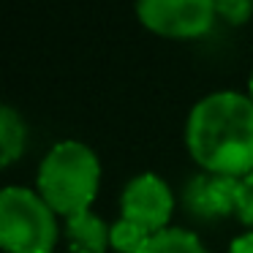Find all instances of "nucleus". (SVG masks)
Segmentation results:
<instances>
[{"mask_svg":"<svg viewBox=\"0 0 253 253\" xmlns=\"http://www.w3.org/2000/svg\"><path fill=\"white\" fill-rule=\"evenodd\" d=\"M191 158L207 174L245 177L253 171V101L234 90L210 93L185 123Z\"/></svg>","mask_w":253,"mask_h":253,"instance_id":"1","label":"nucleus"},{"mask_svg":"<svg viewBox=\"0 0 253 253\" xmlns=\"http://www.w3.org/2000/svg\"><path fill=\"white\" fill-rule=\"evenodd\" d=\"M101 164L82 142H57L39 166V196L63 218L87 212L98 193Z\"/></svg>","mask_w":253,"mask_h":253,"instance_id":"2","label":"nucleus"},{"mask_svg":"<svg viewBox=\"0 0 253 253\" xmlns=\"http://www.w3.org/2000/svg\"><path fill=\"white\" fill-rule=\"evenodd\" d=\"M55 210L30 188L0 193V242L8 253H52L57 242Z\"/></svg>","mask_w":253,"mask_h":253,"instance_id":"3","label":"nucleus"},{"mask_svg":"<svg viewBox=\"0 0 253 253\" xmlns=\"http://www.w3.org/2000/svg\"><path fill=\"white\" fill-rule=\"evenodd\" d=\"M136 17L164 39H202L218 14L212 0H136Z\"/></svg>","mask_w":253,"mask_h":253,"instance_id":"4","label":"nucleus"},{"mask_svg":"<svg viewBox=\"0 0 253 253\" xmlns=\"http://www.w3.org/2000/svg\"><path fill=\"white\" fill-rule=\"evenodd\" d=\"M120 212H123L120 218L136 223L147 234H158V231L169 229L171 212H174L171 188L153 171L133 177L123 191Z\"/></svg>","mask_w":253,"mask_h":253,"instance_id":"5","label":"nucleus"},{"mask_svg":"<svg viewBox=\"0 0 253 253\" xmlns=\"http://www.w3.org/2000/svg\"><path fill=\"white\" fill-rule=\"evenodd\" d=\"M237 177L199 174L185 185V207L196 218H226L234 215Z\"/></svg>","mask_w":253,"mask_h":253,"instance_id":"6","label":"nucleus"},{"mask_svg":"<svg viewBox=\"0 0 253 253\" xmlns=\"http://www.w3.org/2000/svg\"><path fill=\"white\" fill-rule=\"evenodd\" d=\"M66 234L74 253H106L112 245V226H106L90 210L66 220Z\"/></svg>","mask_w":253,"mask_h":253,"instance_id":"7","label":"nucleus"},{"mask_svg":"<svg viewBox=\"0 0 253 253\" xmlns=\"http://www.w3.org/2000/svg\"><path fill=\"white\" fill-rule=\"evenodd\" d=\"M25 139H28V128H25L19 112L11 106H3L0 109V164L11 166L22 155Z\"/></svg>","mask_w":253,"mask_h":253,"instance_id":"8","label":"nucleus"},{"mask_svg":"<svg viewBox=\"0 0 253 253\" xmlns=\"http://www.w3.org/2000/svg\"><path fill=\"white\" fill-rule=\"evenodd\" d=\"M139 253H207L193 231L185 229H164L147 240Z\"/></svg>","mask_w":253,"mask_h":253,"instance_id":"9","label":"nucleus"},{"mask_svg":"<svg viewBox=\"0 0 253 253\" xmlns=\"http://www.w3.org/2000/svg\"><path fill=\"white\" fill-rule=\"evenodd\" d=\"M150 237L153 234H147L144 229H139L136 223H131V220H126V218L112 223V248H115L117 253H139L147 245Z\"/></svg>","mask_w":253,"mask_h":253,"instance_id":"10","label":"nucleus"},{"mask_svg":"<svg viewBox=\"0 0 253 253\" xmlns=\"http://www.w3.org/2000/svg\"><path fill=\"white\" fill-rule=\"evenodd\" d=\"M234 215L240 223H245L253 231V171L245 177H237V191H234Z\"/></svg>","mask_w":253,"mask_h":253,"instance_id":"11","label":"nucleus"},{"mask_svg":"<svg viewBox=\"0 0 253 253\" xmlns=\"http://www.w3.org/2000/svg\"><path fill=\"white\" fill-rule=\"evenodd\" d=\"M215 14L229 25H242L253 14V0H212Z\"/></svg>","mask_w":253,"mask_h":253,"instance_id":"12","label":"nucleus"},{"mask_svg":"<svg viewBox=\"0 0 253 253\" xmlns=\"http://www.w3.org/2000/svg\"><path fill=\"white\" fill-rule=\"evenodd\" d=\"M229 253H253V231H245L240 234L234 242H231Z\"/></svg>","mask_w":253,"mask_h":253,"instance_id":"13","label":"nucleus"},{"mask_svg":"<svg viewBox=\"0 0 253 253\" xmlns=\"http://www.w3.org/2000/svg\"><path fill=\"white\" fill-rule=\"evenodd\" d=\"M248 95H251V101H253V74H251V82H248Z\"/></svg>","mask_w":253,"mask_h":253,"instance_id":"14","label":"nucleus"}]
</instances>
